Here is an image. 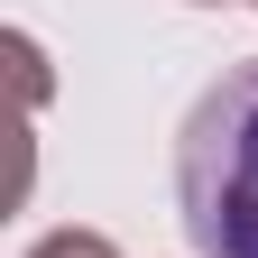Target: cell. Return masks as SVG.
Instances as JSON below:
<instances>
[{"label":"cell","mask_w":258,"mask_h":258,"mask_svg":"<svg viewBox=\"0 0 258 258\" xmlns=\"http://www.w3.org/2000/svg\"><path fill=\"white\" fill-rule=\"evenodd\" d=\"M203 10H221V0H203Z\"/></svg>","instance_id":"cell-3"},{"label":"cell","mask_w":258,"mask_h":258,"mask_svg":"<svg viewBox=\"0 0 258 258\" xmlns=\"http://www.w3.org/2000/svg\"><path fill=\"white\" fill-rule=\"evenodd\" d=\"M28 258H120V249H111L102 231H46V240L28 249Z\"/></svg>","instance_id":"cell-2"},{"label":"cell","mask_w":258,"mask_h":258,"mask_svg":"<svg viewBox=\"0 0 258 258\" xmlns=\"http://www.w3.org/2000/svg\"><path fill=\"white\" fill-rule=\"evenodd\" d=\"M175 212L203 258H258V55H240L175 129Z\"/></svg>","instance_id":"cell-1"}]
</instances>
